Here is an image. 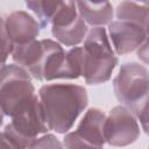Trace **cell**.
I'll return each mask as SVG.
<instances>
[{
	"label": "cell",
	"mask_w": 149,
	"mask_h": 149,
	"mask_svg": "<svg viewBox=\"0 0 149 149\" xmlns=\"http://www.w3.org/2000/svg\"><path fill=\"white\" fill-rule=\"evenodd\" d=\"M51 34L56 38V41L65 47H77L83 43L88 34V28L86 22L79 16L73 23L61 27V28H51Z\"/></svg>",
	"instance_id": "5bb4252c"
},
{
	"label": "cell",
	"mask_w": 149,
	"mask_h": 149,
	"mask_svg": "<svg viewBox=\"0 0 149 149\" xmlns=\"http://www.w3.org/2000/svg\"><path fill=\"white\" fill-rule=\"evenodd\" d=\"M1 149H19V148L15 147L12 142H9L5 136L1 135Z\"/></svg>",
	"instance_id": "d6986e66"
},
{
	"label": "cell",
	"mask_w": 149,
	"mask_h": 149,
	"mask_svg": "<svg viewBox=\"0 0 149 149\" xmlns=\"http://www.w3.org/2000/svg\"><path fill=\"white\" fill-rule=\"evenodd\" d=\"M35 87L29 72L17 64H2L0 73V105L2 116L9 118L30 98Z\"/></svg>",
	"instance_id": "277c9868"
},
{
	"label": "cell",
	"mask_w": 149,
	"mask_h": 149,
	"mask_svg": "<svg viewBox=\"0 0 149 149\" xmlns=\"http://www.w3.org/2000/svg\"><path fill=\"white\" fill-rule=\"evenodd\" d=\"M38 98L49 129L65 134L77 121L88 102L84 86L70 83H56L41 86Z\"/></svg>",
	"instance_id": "6da1fadb"
},
{
	"label": "cell",
	"mask_w": 149,
	"mask_h": 149,
	"mask_svg": "<svg viewBox=\"0 0 149 149\" xmlns=\"http://www.w3.org/2000/svg\"><path fill=\"white\" fill-rule=\"evenodd\" d=\"M136 55L143 64L149 65V33H147V37L142 45L136 50Z\"/></svg>",
	"instance_id": "ac0fdd59"
},
{
	"label": "cell",
	"mask_w": 149,
	"mask_h": 149,
	"mask_svg": "<svg viewBox=\"0 0 149 149\" xmlns=\"http://www.w3.org/2000/svg\"><path fill=\"white\" fill-rule=\"evenodd\" d=\"M77 9L79 16L92 27H104L109 24L114 16V9L111 2H91V1H77Z\"/></svg>",
	"instance_id": "8fae6325"
},
{
	"label": "cell",
	"mask_w": 149,
	"mask_h": 149,
	"mask_svg": "<svg viewBox=\"0 0 149 149\" xmlns=\"http://www.w3.org/2000/svg\"><path fill=\"white\" fill-rule=\"evenodd\" d=\"M137 121L141 125L142 130L149 135V97L147 98V100L134 112Z\"/></svg>",
	"instance_id": "e0dca14e"
},
{
	"label": "cell",
	"mask_w": 149,
	"mask_h": 149,
	"mask_svg": "<svg viewBox=\"0 0 149 149\" xmlns=\"http://www.w3.org/2000/svg\"><path fill=\"white\" fill-rule=\"evenodd\" d=\"M1 28H3L15 44H21L36 40L40 35V22L26 10H15L2 16Z\"/></svg>",
	"instance_id": "9c48e42d"
},
{
	"label": "cell",
	"mask_w": 149,
	"mask_h": 149,
	"mask_svg": "<svg viewBox=\"0 0 149 149\" xmlns=\"http://www.w3.org/2000/svg\"><path fill=\"white\" fill-rule=\"evenodd\" d=\"M48 129L40 98L35 94L13 114L1 135L19 149H28L37 137L47 134Z\"/></svg>",
	"instance_id": "3957f363"
},
{
	"label": "cell",
	"mask_w": 149,
	"mask_h": 149,
	"mask_svg": "<svg viewBox=\"0 0 149 149\" xmlns=\"http://www.w3.org/2000/svg\"><path fill=\"white\" fill-rule=\"evenodd\" d=\"M83 70V48L74 47L65 51L56 66L51 79H77L81 76Z\"/></svg>",
	"instance_id": "7c38bea8"
},
{
	"label": "cell",
	"mask_w": 149,
	"mask_h": 149,
	"mask_svg": "<svg viewBox=\"0 0 149 149\" xmlns=\"http://www.w3.org/2000/svg\"><path fill=\"white\" fill-rule=\"evenodd\" d=\"M115 16L119 21L129 22L148 30L149 28V2L122 1L116 6Z\"/></svg>",
	"instance_id": "4fadbf2b"
},
{
	"label": "cell",
	"mask_w": 149,
	"mask_h": 149,
	"mask_svg": "<svg viewBox=\"0 0 149 149\" xmlns=\"http://www.w3.org/2000/svg\"><path fill=\"white\" fill-rule=\"evenodd\" d=\"M107 115L99 108L92 107L86 111L74 133L85 142L104 149L106 143L105 125Z\"/></svg>",
	"instance_id": "30bf717a"
},
{
	"label": "cell",
	"mask_w": 149,
	"mask_h": 149,
	"mask_svg": "<svg viewBox=\"0 0 149 149\" xmlns=\"http://www.w3.org/2000/svg\"><path fill=\"white\" fill-rule=\"evenodd\" d=\"M147 33H149V28H148V30H147Z\"/></svg>",
	"instance_id": "ffe728a7"
},
{
	"label": "cell",
	"mask_w": 149,
	"mask_h": 149,
	"mask_svg": "<svg viewBox=\"0 0 149 149\" xmlns=\"http://www.w3.org/2000/svg\"><path fill=\"white\" fill-rule=\"evenodd\" d=\"M108 36L115 54L121 56L137 50L147 37V30L140 26L115 20L108 24Z\"/></svg>",
	"instance_id": "ba28073f"
},
{
	"label": "cell",
	"mask_w": 149,
	"mask_h": 149,
	"mask_svg": "<svg viewBox=\"0 0 149 149\" xmlns=\"http://www.w3.org/2000/svg\"><path fill=\"white\" fill-rule=\"evenodd\" d=\"M148 149H149V148H148Z\"/></svg>",
	"instance_id": "44dd1931"
},
{
	"label": "cell",
	"mask_w": 149,
	"mask_h": 149,
	"mask_svg": "<svg viewBox=\"0 0 149 149\" xmlns=\"http://www.w3.org/2000/svg\"><path fill=\"white\" fill-rule=\"evenodd\" d=\"M140 125L135 114L123 105L113 107L106 119V143L113 147H126L136 142Z\"/></svg>",
	"instance_id": "52a82bcc"
},
{
	"label": "cell",
	"mask_w": 149,
	"mask_h": 149,
	"mask_svg": "<svg viewBox=\"0 0 149 149\" xmlns=\"http://www.w3.org/2000/svg\"><path fill=\"white\" fill-rule=\"evenodd\" d=\"M28 149H63V144L54 134H44L37 137Z\"/></svg>",
	"instance_id": "2e32d148"
},
{
	"label": "cell",
	"mask_w": 149,
	"mask_h": 149,
	"mask_svg": "<svg viewBox=\"0 0 149 149\" xmlns=\"http://www.w3.org/2000/svg\"><path fill=\"white\" fill-rule=\"evenodd\" d=\"M113 90L116 99L134 113L149 97V71L136 62L123 63L113 79Z\"/></svg>",
	"instance_id": "5b68a950"
},
{
	"label": "cell",
	"mask_w": 149,
	"mask_h": 149,
	"mask_svg": "<svg viewBox=\"0 0 149 149\" xmlns=\"http://www.w3.org/2000/svg\"><path fill=\"white\" fill-rule=\"evenodd\" d=\"M59 43L51 38L34 40L30 42L15 44L12 59L15 64L26 69L31 77L37 80H43L44 68L50 54Z\"/></svg>",
	"instance_id": "8992f818"
},
{
	"label": "cell",
	"mask_w": 149,
	"mask_h": 149,
	"mask_svg": "<svg viewBox=\"0 0 149 149\" xmlns=\"http://www.w3.org/2000/svg\"><path fill=\"white\" fill-rule=\"evenodd\" d=\"M81 77L86 84L98 85L111 79L118 64V57L112 48L107 30L93 27L84 41Z\"/></svg>",
	"instance_id": "7a4b0ae2"
},
{
	"label": "cell",
	"mask_w": 149,
	"mask_h": 149,
	"mask_svg": "<svg viewBox=\"0 0 149 149\" xmlns=\"http://www.w3.org/2000/svg\"><path fill=\"white\" fill-rule=\"evenodd\" d=\"M61 5V1H43V0H35V1H27L26 6L36 15L37 21L40 22L41 27L44 28L48 24H51V21Z\"/></svg>",
	"instance_id": "9a60e30c"
}]
</instances>
